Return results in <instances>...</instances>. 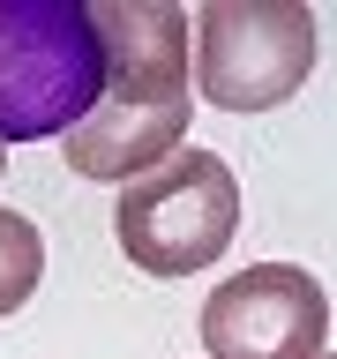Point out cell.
<instances>
[{"label": "cell", "mask_w": 337, "mask_h": 359, "mask_svg": "<svg viewBox=\"0 0 337 359\" xmlns=\"http://www.w3.org/2000/svg\"><path fill=\"white\" fill-rule=\"evenodd\" d=\"M105 45V97L83 128L60 135L67 172L83 180H143L180 150L187 128V8L173 0H105L90 8Z\"/></svg>", "instance_id": "cell-1"}, {"label": "cell", "mask_w": 337, "mask_h": 359, "mask_svg": "<svg viewBox=\"0 0 337 359\" xmlns=\"http://www.w3.org/2000/svg\"><path fill=\"white\" fill-rule=\"evenodd\" d=\"M105 97V45L75 0H0V150L83 128Z\"/></svg>", "instance_id": "cell-2"}, {"label": "cell", "mask_w": 337, "mask_h": 359, "mask_svg": "<svg viewBox=\"0 0 337 359\" xmlns=\"http://www.w3.org/2000/svg\"><path fill=\"white\" fill-rule=\"evenodd\" d=\"M112 232L143 277H195L240 232V180L218 150H173L165 165L120 187Z\"/></svg>", "instance_id": "cell-3"}, {"label": "cell", "mask_w": 337, "mask_h": 359, "mask_svg": "<svg viewBox=\"0 0 337 359\" xmlns=\"http://www.w3.org/2000/svg\"><path fill=\"white\" fill-rule=\"evenodd\" d=\"M315 75L308 0H218L187 22V83L218 112H270Z\"/></svg>", "instance_id": "cell-4"}, {"label": "cell", "mask_w": 337, "mask_h": 359, "mask_svg": "<svg viewBox=\"0 0 337 359\" xmlns=\"http://www.w3.org/2000/svg\"><path fill=\"white\" fill-rule=\"evenodd\" d=\"M330 299L300 262H255L202 299V352L210 359H322Z\"/></svg>", "instance_id": "cell-5"}, {"label": "cell", "mask_w": 337, "mask_h": 359, "mask_svg": "<svg viewBox=\"0 0 337 359\" xmlns=\"http://www.w3.org/2000/svg\"><path fill=\"white\" fill-rule=\"evenodd\" d=\"M38 277H45V232L22 217V210H8V202H0V314L30 307Z\"/></svg>", "instance_id": "cell-6"}, {"label": "cell", "mask_w": 337, "mask_h": 359, "mask_svg": "<svg viewBox=\"0 0 337 359\" xmlns=\"http://www.w3.org/2000/svg\"><path fill=\"white\" fill-rule=\"evenodd\" d=\"M0 172H8V150H0Z\"/></svg>", "instance_id": "cell-7"}, {"label": "cell", "mask_w": 337, "mask_h": 359, "mask_svg": "<svg viewBox=\"0 0 337 359\" xmlns=\"http://www.w3.org/2000/svg\"><path fill=\"white\" fill-rule=\"evenodd\" d=\"M322 359H337V352H322Z\"/></svg>", "instance_id": "cell-8"}]
</instances>
